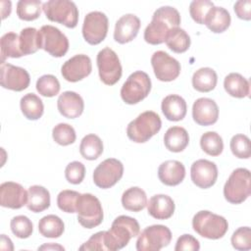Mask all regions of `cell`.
<instances>
[{"mask_svg":"<svg viewBox=\"0 0 251 251\" xmlns=\"http://www.w3.org/2000/svg\"><path fill=\"white\" fill-rule=\"evenodd\" d=\"M20 107L24 116L30 121H36L41 118L44 112L42 100L34 93H27L21 98Z\"/></svg>","mask_w":251,"mask_h":251,"instance_id":"4dcf8cb0","label":"cell"},{"mask_svg":"<svg viewBox=\"0 0 251 251\" xmlns=\"http://www.w3.org/2000/svg\"><path fill=\"white\" fill-rule=\"evenodd\" d=\"M158 177L165 185H178L185 177L184 165L176 160L165 161L158 168Z\"/></svg>","mask_w":251,"mask_h":251,"instance_id":"7402d4cb","label":"cell"},{"mask_svg":"<svg viewBox=\"0 0 251 251\" xmlns=\"http://www.w3.org/2000/svg\"><path fill=\"white\" fill-rule=\"evenodd\" d=\"M190 176L192 182L203 189L213 186L218 178V168L214 162L199 159L191 165Z\"/></svg>","mask_w":251,"mask_h":251,"instance_id":"e0dca14e","label":"cell"},{"mask_svg":"<svg viewBox=\"0 0 251 251\" xmlns=\"http://www.w3.org/2000/svg\"><path fill=\"white\" fill-rule=\"evenodd\" d=\"M225 90L232 97L244 98L250 94L249 81L238 73L228 74L224 80Z\"/></svg>","mask_w":251,"mask_h":251,"instance_id":"4316f807","label":"cell"},{"mask_svg":"<svg viewBox=\"0 0 251 251\" xmlns=\"http://www.w3.org/2000/svg\"><path fill=\"white\" fill-rule=\"evenodd\" d=\"M165 42L173 52L180 54L188 50L190 46V37L184 29L176 27L168 33Z\"/></svg>","mask_w":251,"mask_h":251,"instance_id":"e575fe53","label":"cell"},{"mask_svg":"<svg viewBox=\"0 0 251 251\" xmlns=\"http://www.w3.org/2000/svg\"><path fill=\"white\" fill-rule=\"evenodd\" d=\"M161 109L167 120L172 122H178L185 117L187 105L181 96L171 94L163 99Z\"/></svg>","mask_w":251,"mask_h":251,"instance_id":"cb8c5ba5","label":"cell"},{"mask_svg":"<svg viewBox=\"0 0 251 251\" xmlns=\"http://www.w3.org/2000/svg\"><path fill=\"white\" fill-rule=\"evenodd\" d=\"M38 230L44 237L58 238L63 234L65 225L58 216L47 215L40 219L38 223Z\"/></svg>","mask_w":251,"mask_h":251,"instance_id":"836d02e7","label":"cell"},{"mask_svg":"<svg viewBox=\"0 0 251 251\" xmlns=\"http://www.w3.org/2000/svg\"><path fill=\"white\" fill-rule=\"evenodd\" d=\"M1 62H5L6 58H20L23 55L20 49L19 35L15 32H7L0 39Z\"/></svg>","mask_w":251,"mask_h":251,"instance_id":"d590c367","label":"cell"},{"mask_svg":"<svg viewBox=\"0 0 251 251\" xmlns=\"http://www.w3.org/2000/svg\"><path fill=\"white\" fill-rule=\"evenodd\" d=\"M100 79L106 85L116 84L122 76V65L117 53L109 47L100 50L96 58Z\"/></svg>","mask_w":251,"mask_h":251,"instance_id":"30bf717a","label":"cell"},{"mask_svg":"<svg viewBox=\"0 0 251 251\" xmlns=\"http://www.w3.org/2000/svg\"><path fill=\"white\" fill-rule=\"evenodd\" d=\"M250 171L245 168L235 169L224 186V196L231 204H240L244 202L251 192Z\"/></svg>","mask_w":251,"mask_h":251,"instance_id":"5b68a950","label":"cell"},{"mask_svg":"<svg viewBox=\"0 0 251 251\" xmlns=\"http://www.w3.org/2000/svg\"><path fill=\"white\" fill-rule=\"evenodd\" d=\"M172 240L170 228L163 225L147 226L138 235L136 249L138 251H159L168 246Z\"/></svg>","mask_w":251,"mask_h":251,"instance_id":"9c48e42d","label":"cell"},{"mask_svg":"<svg viewBox=\"0 0 251 251\" xmlns=\"http://www.w3.org/2000/svg\"><path fill=\"white\" fill-rule=\"evenodd\" d=\"M231 18L227 10L223 7L214 6L208 12L204 25L214 33H222L230 25Z\"/></svg>","mask_w":251,"mask_h":251,"instance_id":"d4e9b609","label":"cell"},{"mask_svg":"<svg viewBox=\"0 0 251 251\" xmlns=\"http://www.w3.org/2000/svg\"><path fill=\"white\" fill-rule=\"evenodd\" d=\"M218 82V75L211 68H200L192 75V86L199 92L212 91Z\"/></svg>","mask_w":251,"mask_h":251,"instance_id":"f1b7e54d","label":"cell"},{"mask_svg":"<svg viewBox=\"0 0 251 251\" xmlns=\"http://www.w3.org/2000/svg\"><path fill=\"white\" fill-rule=\"evenodd\" d=\"M27 191L14 181H5L0 185V205L9 209H20L27 203Z\"/></svg>","mask_w":251,"mask_h":251,"instance_id":"ac0fdd59","label":"cell"},{"mask_svg":"<svg viewBox=\"0 0 251 251\" xmlns=\"http://www.w3.org/2000/svg\"><path fill=\"white\" fill-rule=\"evenodd\" d=\"M105 232L98 231L93 234L86 242H84L78 249L80 251H90V250H101L106 251V241H105Z\"/></svg>","mask_w":251,"mask_h":251,"instance_id":"7dc6e473","label":"cell"},{"mask_svg":"<svg viewBox=\"0 0 251 251\" xmlns=\"http://www.w3.org/2000/svg\"><path fill=\"white\" fill-rule=\"evenodd\" d=\"M92 71L91 60L87 55L78 54L67 60L62 68L63 77L70 82H76L90 75Z\"/></svg>","mask_w":251,"mask_h":251,"instance_id":"2e32d148","label":"cell"},{"mask_svg":"<svg viewBox=\"0 0 251 251\" xmlns=\"http://www.w3.org/2000/svg\"><path fill=\"white\" fill-rule=\"evenodd\" d=\"M192 118L199 126H207L214 125L219 118L217 103L210 98H198L192 106Z\"/></svg>","mask_w":251,"mask_h":251,"instance_id":"d6986e66","label":"cell"},{"mask_svg":"<svg viewBox=\"0 0 251 251\" xmlns=\"http://www.w3.org/2000/svg\"><path fill=\"white\" fill-rule=\"evenodd\" d=\"M155 76L161 81L175 80L180 74L179 62L165 51H156L151 57Z\"/></svg>","mask_w":251,"mask_h":251,"instance_id":"5bb4252c","label":"cell"},{"mask_svg":"<svg viewBox=\"0 0 251 251\" xmlns=\"http://www.w3.org/2000/svg\"><path fill=\"white\" fill-rule=\"evenodd\" d=\"M151 90V79L149 75L142 72L132 73L125 81L121 88V97L128 105L137 104L146 98Z\"/></svg>","mask_w":251,"mask_h":251,"instance_id":"52a82bcc","label":"cell"},{"mask_svg":"<svg viewBox=\"0 0 251 251\" xmlns=\"http://www.w3.org/2000/svg\"><path fill=\"white\" fill-rule=\"evenodd\" d=\"M164 143L169 151L175 153L181 152L189 143L188 132L184 127L172 126L168 128L164 135Z\"/></svg>","mask_w":251,"mask_h":251,"instance_id":"484cf974","label":"cell"},{"mask_svg":"<svg viewBox=\"0 0 251 251\" xmlns=\"http://www.w3.org/2000/svg\"><path fill=\"white\" fill-rule=\"evenodd\" d=\"M174 200L166 194L153 195L147 202L148 214L157 220L170 219L175 212Z\"/></svg>","mask_w":251,"mask_h":251,"instance_id":"603a6c76","label":"cell"},{"mask_svg":"<svg viewBox=\"0 0 251 251\" xmlns=\"http://www.w3.org/2000/svg\"><path fill=\"white\" fill-rule=\"evenodd\" d=\"M26 207L33 213H40L50 206V193L41 185H32L27 190Z\"/></svg>","mask_w":251,"mask_h":251,"instance_id":"83f0119b","label":"cell"},{"mask_svg":"<svg viewBox=\"0 0 251 251\" xmlns=\"http://www.w3.org/2000/svg\"><path fill=\"white\" fill-rule=\"evenodd\" d=\"M85 176V167L81 162L74 161L67 165L65 177L72 184H79Z\"/></svg>","mask_w":251,"mask_h":251,"instance_id":"bcb514c9","label":"cell"},{"mask_svg":"<svg viewBox=\"0 0 251 251\" xmlns=\"http://www.w3.org/2000/svg\"><path fill=\"white\" fill-rule=\"evenodd\" d=\"M161 127L159 115L153 111H145L127 125L126 135L133 142L144 143L159 132Z\"/></svg>","mask_w":251,"mask_h":251,"instance_id":"3957f363","label":"cell"},{"mask_svg":"<svg viewBox=\"0 0 251 251\" xmlns=\"http://www.w3.org/2000/svg\"><path fill=\"white\" fill-rule=\"evenodd\" d=\"M214 7V3L209 0H194L189 5V14L192 20L199 24L204 25L205 18L211 8Z\"/></svg>","mask_w":251,"mask_h":251,"instance_id":"ee69618b","label":"cell"},{"mask_svg":"<svg viewBox=\"0 0 251 251\" xmlns=\"http://www.w3.org/2000/svg\"><path fill=\"white\" fill-rule=\"evenodd\" d=\"M124 175V165L115 158H108L101 162L93 172V182L102 189L114 186Z\"/></svg>","mask_w":251,"mask_h":251,"instance_id":"7c38bea8","label":"cell"},{"mask_svg":"<svg viewBox=\"0 0 251 251\" xmlns=\"http://www.w3.org/2000/svg\"><path fill=\"white\" fill-rule=\"evenodd\" d=\"M180 15L178 11L171 6L158 8L153 16L151 23L144 30V40L151 45H158L165 42L168 33L179 27Z\"/></svg>","mask_w":251,"mask_h":251,"instance_id":"6da1fadb","label":"cell"},{"mask_svg":"<svg viewBox=\"0 0 251 251\" xmlns=\"http://www.w3.org/2000/svg\"><path fill=\"white\" fill-rule=\"evenodd\" d=\"M109 21L107 16L99 11L88 13L83 20L82 36L90 45L101 43L107 36Z\"/></svg>","mask_w":251,"mask_h":251,"instance_id":"8fae6325","label":"cell"},{"mask_svg":"<svg viewBox=\"0 0 251 251\" xmlns=\"http://www.w3.org/2000/svg\"><path fill=\"white\" fill-rule=\"evenodd\" d=\"M41 37V49L51 56L60 58L69 50L68 37L56 26L45 25L39 29Z\"/></svg>","mask_w":251,"mask_h":251,"instance_id":"4fadbf2b","label":"cell"},{"mask_svg":"<svg viewBox=\"0 0 251 251\" xmlns=\"http://www.w3.org/2000/svg\"><path fill=\"white\" fill-rule=\"evenodd\" d=\"M57 108L62 116L67 119L78 118L84 109L83 99L75 91L63 92L57 100Z\"/></svg>","mask_w":251,"mask_h":251,"instance_id":"44dd1931","label":"cell"},{"mask_svg":"<svg viewBox=\"0 0 251 251\" xmlns=\"http://www.w3.org/2000/svg\"><path fill=\"white\" fill-rule=\"evenodd\" d=\"M138 222L128 216H119L112 223L111 228L105 232L107 250L116 251L126 247L132 237L139 234Z\"/></svg>","mask_w":251,"mask_h":251,"instance_id":"7a4b0ae2","label":"cell"},{"mask_svg":"<svg viewBox=\"0 0 251 251\" xmlns=\"http://www.w3.org/2000/svg\"><path fill=\"white\" fill-rule=\"evenodd\" d=\"M12 232L19 238H27L33 231V226L31 221L24 215L16 216L11 220L10 223Z\"/></svg>","mask_w":251,"mask_h":251,"instance_id":"b9f144b4","label":"cell"},{"mask_svg":"<svg viewBox=\"0 0 251 251\" xmlns=\"http://www.w3.org/2000/svg\"><path fill=\"white\" fill-rule=\"evenodd\" d=\"M49 250V249H58V250H64L65 248L61 245H58V244H54V243H48V244H44L42 246H40L38 248V250Z\"/></svg>","mask_w":251,"mask_h":251,"instance_id":"f5cc1de1","label":"cell"},{"mask_svg":"<svg viewBox=\"0 0 251 251\" xmlns=\"http://www.w3.org/2000/svg\"><path fill=\"white\" fill-rule=\"evenodd\" d=\"M40 0H20L17 3V16L26 22L34 21L41 14Z\"/></svg>","mask_w":251,"mask_h":251,"instance_id":"74e56055","label":"cell"},{"mask_svg":"<svg viewBox=\"0 0 251 251\" xmlns=\"http://www.w3.org/2000/svg\"><path fill=\"white\" fill-rule=\"evenodd\" d=\"M123 207L131 212H139L147 205V196L145 191L137 186L126 189L122 195Z\"/></svg>","mask_w":251,"mask_h":251,"instance_id":"f546056e","label":"cell"},{"mask_svg":"<svg viewBox=\"0 0 251 251\" xmlns=\"http://www.w3.org/2000/svg\"><path fill=\"white\" fill-rule=\"evenodd\" d=\"M80 193L75 190H62L57 196V205L59 209L66 213L76 212V201Z\"/></svg>","mask_w":251,"mask_h":251,"instance_id":"7bdbcfd3","label":"cell"},{"mask_svg":"<svg viewBox=\"0 0 251 251\" xmlns=\"http://www.w3.org/2000/svg\"><path fill=\"white\" fill-rule=\"evenodd\" d=\"M78 223L85 228H93L103 221V209L99 199L91 193L79 194L76 201Z\"/></svg>","mask_w":251,"mask_h":251,"instance_id":"ba28073f","label":"cell"},{"mask_svg":"<svg viewBox=\"0 0 251 251\" xmlns=\"http://www.w3.org/2000/svg\"><path fill=\"white\" fill-rule=\"evenodd\" d=\"M80 155L89 161L96 160L103 153V142L101 138L94 134H86L80 141L79 144Z\"/></svg>","mask_w":251,"mask_h":251,"instance_id":"d6a6232c","label":"cell"},{"mask_svg":"<svg viewBox=\"0 0 251 251\" xmlns=\"http://www.w3.org/2000/svg\"><path fill=\"white\" fill-rule=\"evenodd\" d=\"M230 150L232 154L239 159H249L251 156L250 139L245 134H235L230 139Z\"/></svg>","mask_w":251,"mask_h":251,"instance_id":"60d3db41","label":"cell"},{"mask_svg":"<svg viewBox=\"0 0 251 251\" xmlns=\"http://www.w3.org/2000/svg\"><path fill=\"white\" fill-rule=\"evenodd\" d=\"M200 146L210 156H219L224 150L223 138L216 131H207L201 135Z\"/></svg>","mask_w":251,"mask_h":251,"instance_id":"8d00e7d4","label":"cell"},{"mask_svg":"<svg viewBox=\"0 0 251 251\" xmlns=\"http://www.w3.org/2000/svg\"><path fill=\"white\" fill-rule=\"evenodd\" d=\"M1 14H2V20L9 17L12 10V3L11 1H1Z\"/></svg>","mask_w":251,"mask_h":251,"instance_id":"f907efd6","label":"cell"},{"mask_svg":"<svg viewBox=\"0 0 251 251\" xmlns=\"http://www.w3.org/2000/svg\"><path fill=\"white\" fill-rule=\"evenodd\" d=\"M1 249L3 250H13L14 249V246H13V243L11 241V239L6 236L5 234H1Z\"/></svg>","mask_w":251,"mask_h":251,"instance_id":"816d5d0a","label":"cell"},{"mask_svg":"<svg viewBox=\"0 0 251 251\" xmlns=\"http://www.w3.org/2000/svg\"><path fill=\"white\" fill-rule=\"evenodd\" d=\"M20 49L23 55H29L41 49L40 32L34 27H25L19 35Z\"/></svg>","mask_w":251,"mask_h":251,"instance_id":"1f68e13d","label":"cell"},{"mask_svg":"<svg viewBox=\"0 0 251 251\" xmlns=\"http://www.w3.org/2000/svg\"><path fill=\"white\" fill-rule=\"evenodd\" d=\"M236 16L244 21L251 20V1L250 0H239L235 2L233 6Z\"/></svg>","mask_w":251,"mask_h":251,"instance_id":"681fc988","label":"cell"},{"mask_svg":"<svg viewBox=\"0 0 251 251\" xmlns=\"http://www.w3.org/2000/svg\"><path fill=\"white\" fill-rule=\"evenodd\" d=\"M192 227L202 237L220 239L226 233L228 224L223 216L210 211H199L192 219Z\"/></svg>","mask_w":251,"mask_h":251,"instance_id":"277c9868","label":"cell"},{"mask_svg":"<svg viewBox=\"0 0 251 251\" xmlns=\"http://www.w3.org/2000/svg\"><path fill=\"white\" fill-rule=\"evenodd\" d=\"M1 86L14 91H23L28 87L30 76L24 68L1 62L0 67Z\"/></svg>","mask_w":251,"mask_h":251,"instance_id":"9a60e30c","label":"cell"},{"mask_svg":"<svg viewBox=\"0 0 251 251\" xmlns=\"http://www.w3.org/2000/svg\"><path fill=\"white\" fill-rule=\"evenodd\" d=\"M200 249V243L198 239H196L191 234H182L180 235L176 243L175 250L176 251H198Z\"/></svg>","mask_w":251,"mask_h":251,"instance_id":"c3c4849f","label":"cell"},{"mask_svg":"<svg viewBox=\"0 0 251 251\" xmlns=\"http://www.w3.org/2000/svg\"><path fill=\"white\" fill-rule=\"evenodd\" d=\"M140 28V20L133 14L122 16L116 23L114 30V39L120 44H126L132 41Z\"/></svg>","mask_w":251,"mask_h":251,"instance_id":"ffe728a7","label":"cell"},{"mask_svg":"<svg viewBox=\"0 0 251 251\" xmlns=\"http://www.w3.org/2000/svg\"><path fill=\"white\" fill-rule=\"evenodd\" d=\"M231 245L239 251L251 249V229L249 226L238 227L231 235Z\"/></svg>","mask_w":251,"mask_h":251,"instance_id":"f6af8a7d","label":"cell"},{"mask_svg":"<svg viewBox=\"0 0 251 251\" xmlns=\"http://www.w3.org/2000/svg\"><path fill=\"white\" fill-rule=\"evenodd\" d=\"M52 137L56 143L62 146L73 144L76 139L75 128L65 123H60L52 129Z\"/></svg>","mask_w":251,"mask_h":251,"instance_id":"f35d334b","label":"cell"},{"mask_svg":"<svg viewBox=\"0 0 251 251\" xmlns=\"http://www.w3.org/2000/svg\"><path fill=\"white\" fill-rule=\"evenodd\" d=\"M42 10L46 18L55 23L74 28L78 23V9L70 0H49L42 4Z\"/></svg>","mask_w":251,"mask_h":251,"instance_id":"8992f818","label":"cell"},{"mask_svg":"<svg viewBox=\"0 0 251 251\" xmlns=\"http://www.w3.org/2000/svg\"><path fill=\"white\" fill-rule=\"evenodd\" d=\"M36 90L44 97L56 96L60 91V82L53 75H44L36 80Z\"/></svg>","mask_w":251,"mask_h":251,"instance_id":"ab89813d","label":"cell"}]
</instances>
